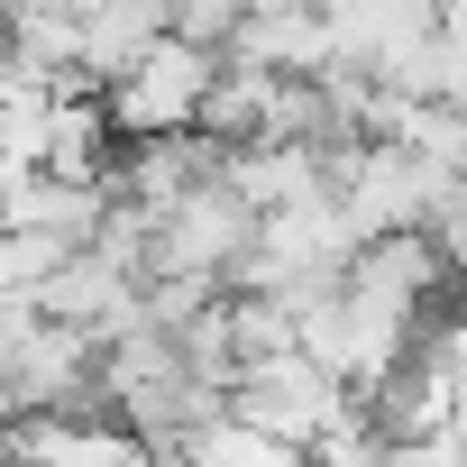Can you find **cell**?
<instances>
[{
	"label": "cell",
	"mask_w": 467,
	"mask_h": 467,
	"mask_svg": "<svg viewBox=\"0 0 467 467\" xmlns=\"http://www.w3.org/2000/svg\"><path fill=\"white\" fill-rule=\"evenodd\" d=\"M174 467H312V449H294V440H275V431H257L248 412H202L183 440H174Z\"/></svg>",
	"instance_id": "cell-2"
},
{
	"label": "cell",
	"mask_w": 467,
	"mask_h": 467,
	"mask_svg": "<svg viewBox=\"0 0 467 467\" xmlns=\"http://www.w3.org/2000/svg\"><path fill=\"white\" fill-rule=\"evenodd\" d=\"M211 83H220V47L156 28V37H147V47L101 83V110H110L119 138H165V129H202Z\"/></svg>",
	"instance_id": "cell-1"
}]
</instances>
